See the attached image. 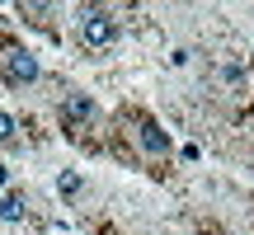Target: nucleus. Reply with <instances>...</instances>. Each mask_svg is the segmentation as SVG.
I'll list each match as a JSON object with an SVG mask.
<instances>
[{"label": "nucleus", "mask_w": 254, "mask_h": 235, "mask_svg": "<svg viewBox=\"0 0 254 235\" xmlns=\"http://www.w3.org/2000/svg\"><path fill=\"white\" fill-rule=\"evenodd\" d=\"M57 188H62L66 198H71V193H80V174H71V170H66L62 179H57Z\"/></svg>", "instance_id": "obj_6"}, {"label": "nucleus", "mask_w": 254, "mask_h": 235, "mask_svg": "<svg viewBox=\"0 0 254 235\" xmlns=\"http://www.w3.org/2000/svg\"><path fill=\"white\" fill-rule=\"evenodd\" d=\"M0 221H24V193H5L0 198Z\"/></svg>", "instance_id": "obj_4"}, {"label": "nucleus", "mask_w": 254, "mask_h": 235, "mask_svg": "<svg viewBox=\"0 0 254 235\" xmlns=\"http://www.w3.org/2000/svg\"><path fill=\"white\" fill-rule=\"evenodd\" d=\"M141 146H146L151 155H160V151H165V132H160L155 122H141Z\"/></svg>", "instance_id": "obj_5"}, {"label": "nucleus", "mask_w": 254, "mask_h": 235, "mask_svg": "<svg viewBox=\"0 0 254 235\" xmlns=\"http://www.w3.org/2000/svg\"><path fill=\"white\" fill-rule=\"evenodd\" d=\"M0 71H5V80H14V85H33L38 80V61L28 52H5V61H0Z\"/></svg>", "instance_id": "obj_2"}, {"label": "nucleus", "mask_w": 254, "mask_h": 235, "mask_svg": "<svg viewBox=\"0 0 254 235\" xmlns=\"http://www.w3.org/2000/svg\"><path fill=\"white\" fill-rule=\"evenodd\" d=\"M14 132H19V127H14V118H9V113H0V141H14Z\"/></svg>", "instance_id": "obj_7"}, {"label": "nucleus", "mask_w": 254, "mask_h": 235, "mask_svg": "<svg viewBox=\"0 0 254 235\" xmlns=\"http://www.w3.org/2000/svg\"><path fill=\"white\" fill-rule=\"evenodd\" d=\"M118 38V19L109 9H80V43L85 47H113Z\"/></svg>", "instance_id": "obj_1"}, {"label": "nucleus", "mask_w": 254, "mask_h": 235, "mask_svg": "<svg viewBox=\"0 0 254 235\" xmlns=\"http://www.w3.org/2000/svg\"><path fill=\"white\" fill-rule=\"evenodd\" d=\"M62 113L71 118V122H90V118H94V99H90V94H66Z\"/></svg>", "instance_id": "obj_3"}, {"label": "nucleus", "mask_w": 254, "mask_h": 235, "mask_svg": "<svg viewBox=\"0 0 254 235\" xmlns=\"http://www.w3.org/2000/svg\"><path fill=\"white\" fill-rule=\"evenodd\" d=\"M0 188H5V165H0Z\"/></svg>", "instance_id": "obj_8"}]
</instances>
